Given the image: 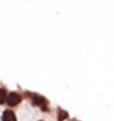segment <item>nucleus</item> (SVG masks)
I'll use <instances>...</instances> for the list:
<instances>
[{
	"instance_id": "obj_1",
	"label": "nucleus",
	"mask_w": 114,
	"mask_h": 121,
	"mask_svg": "<svg viewBox=\"0 0 114 121\" xmlns=\"http://www.w3.org/2000/svg\"><path fill=\"white\" fill-rule=\"evenodd\" d=\"M32 102H34V104H35V106H39L43 111H46V110H47V100H46L45 97L38 96V95H34V96H32Z\"/></svg>"
},
{
	"instance_id": "obj_2",
	"label": "nucleus",
	"mask_w": 114,
	"mask_h": 121,
	"mask_svg": "<svg viewBox=\"0 0 114 121\" xmlns=\"http://www.w3.org/2000/svg\"><path fill=\"white\" fill-rule=\"evenodd\" d=\"M20 102H21V96H20L18 93H15V92L10 93L8 97H7V103H8L10 106H17Z\"/></svg>"
},
{
	"instance_id": "obj_3",
	"label": "nucleus",
	"mask_w": 114,
	"mask_h": 121,
	"mask_svg": "<svg viewBox=\"0 0 114 121\" xmlns=\"http://www.w3.org/2000/svg\"><path fill=\"white\" fill-rule=\"evenodd\" d=\"M3 121H17L15 114H14L11 110H6L3 113Z\"/></svg>"
},
{
	"instance_id": "obj_4",
	"label": "nucleus",
	"mask_w": 114,
	"mask_h": 121,
	"mask_svg": "<svg viewBox=\"0 0 114 121\" xmlns=\"http://www.w3.org/2000/svg\"><path fill=\"white\" fill-rule=\"evenodd\" d=\"M6 97H7V92H6V89L0 88V104H3V103L6 102Z\"/></svg>"
},
{
	"instance_id": "obj_5",
	"label": "nucleus",
	"mask_w": 114,
	"mask_h": 121,
	"mask_svg": "<svg viewBox=\"0 0 114 121\" xmlns=\"http://www.w3.org/2000/svg\"><path fill=\"white\" fill-rule=\"evenodd\" d=\"M68 117V114H67V111H64V110H59V121H63V120H65Z\"/></svg>"
}]
</instances>
